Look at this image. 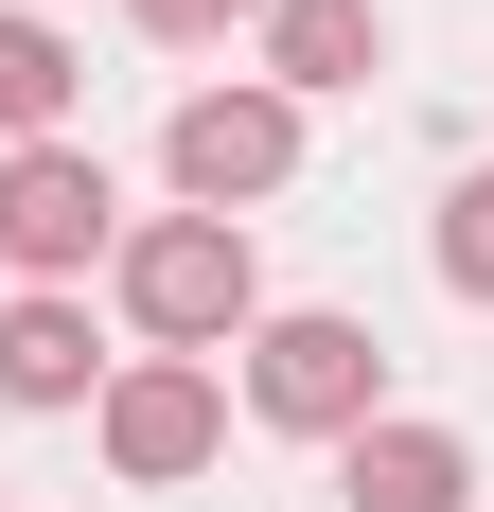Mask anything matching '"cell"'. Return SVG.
<instances>
[{
    "mask_svg": "<svg viewBox=\"0 0 494 512\" xmlns=\"http://www.w3.org/2000/svg\"><path fill=\"white\" fill-rule=\"evenodd\" d=\"M71 106H89V53L36 0H0V142H71Z\"/></svg>",
    "mask_w": 494,
    "mask_h": 512,
    "instance_id": "9",
    "label": "cell"
},
{
    "mask_svg": "<svg viewBox=\"0 0 494 512\" xmlns=\"http://www.w3.org/2000/svg\"><path fill=\"white\" fill-rule=\"evenodd\" d=\"M159 177H177V212H265L300 177V106L265 89V71H230V89H177V124H159Z\"/></svg>",
    "mask_w": 494,
    "mask_h": 512,
    "instance_id": "5",
    "label": "cell"
},
{
    "mask_svg": "<svg viewBox=\"0 0 494 512\" xmlns=\"http://www.w3.org/2000/svg\"><path fill=\"white\" fill-rule=\"evenodd\" d=\"M336 495H353V512H477V442L424 424V407H389V424L336 442Z\"/></svg>",
    "mask_w": 494,
    "mask_h": 512,
    "instance_id": "7",
    "label": "cell"
},
{
    "mask_svg": "<svg viewBox=\"0 0 494 512\" xmlns=\"http://www.w3.org/2000/svg\"><path fill=\"white\" fill-rule=\"evenodd\" d=\"M106 248H124V177L89 142H0V265L53 283V301H89Z\"/></svg>",
    "mask_w": 494,
    "mask_h": 512,
    "instance_id": "3",
    "label": "cell"
},
{
    "mask_svg": "<svg viewBox=\"0 0 494 512\" xmlns=\"http://www.w3.org/2000/svg\"><path fill=\"white\" fill-rule=\"evenodd\" d=\"M247 71H265L283 106L371 89V71H389V0H265V18H247Z\"/></svg>",
    "mask_w": 494,
    "mask_h": 512,
    "instance_id": "6",
    "label": "cell"
},
{
    "mask_svg": "<svg viewBox=\"0 0 494 512\" xmlns=\"http://www.w3.org/2000/svg\"><path fill=\"white\" fill-rule=\"evenodd\" d=\"M424 265H442V301H494V159H477V177H442V212H424Z\"/></svg>",
    "mask_w": 494,
    "mask_h": 512,
    "instance_id": "10",
    "label": "cell"
},
{
    "mask_svg": "<svg viewBox=\"0 0 494 512\" xmlns=\"http://www.w3.org/2000/svg\"><path fill=\"white\" fill-rule=\"evenodd\" d=\"M106 371H124V354L89 336V301H53V283H18V301H0V407L53 424V407H89Z\"/></svg>",
    "mask_w": 494,
    "mask_h": 512,
    "instance_id": "8",
    "label": "cell"
},
{
    "mask_svg": "<svg viewBox=\"0 0 494 512\" xmlns=\"http://www.w3.org/2000/svg\"><path fill=\"white\" fill-rule=\"evenodd\" d=\"M89 442H106V477H124V495H195V477L230 460V371L124 354V371L89 389Z\"/></svg>",
    "mask_w": 494,
    "mask_h": 512,
    "instance_id": "4",
    "label": "cell"
},
{
    "mask_svg": "<svg viewBox=\"0 0 494 512\" xmlns=\"http://www.w3.org/2000/svg\"><path fill=\"white\" fill-rule=\"evenodd\" d=\"M106 301L142 354H230L247 318H265V248H247L230 212H124V248H106Z\"/></svg>",
    "mask_w": 494,
    "mask_h": 512,
    "instance_id": "2",
    "label": "cell"
},
{
    "mask_svg": "<svg viewBox=\"0 0 494 512\" xmlns=\"http://www.w3.org/2000/svg\"><path fill=\"white\" fill-rule=\"evenodd\" d=\"M124 18H142V36H159V53H230V36H247V18H265V0H124Z\"/></svg>",
    "mask_w": 494,
    "mask_h": 512,
    "instance_id": "11",
    "label": "cell"
},
{
    "mask_svg": "<svg viewBox=\"0 0 494 512\" xmlns=\"http://www.w3.org/2000/svg\"><path fill=\"white\" fill-rule=\"evenodd\" d=\"M230 407L265 424V442H318V460H336L353 424H389V336L353 301H265L230 336Z\"/></svg>",
    "mask_w": 494,
    "mask_h": 512,
    "instance_id": "1",
    "label": "cell"
}]
</instances>
